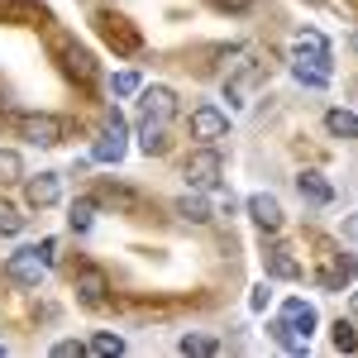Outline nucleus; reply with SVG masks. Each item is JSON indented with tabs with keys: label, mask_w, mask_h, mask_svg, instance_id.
Segmentation results:
<instances>
[{
	"label": "nucleus",
	"mask_w": 358,
	"mask_h": 358,
	"mask_svg": "<svg viewBox=\"0 0 358 358\" xmlns=\"http://www.w3.org/2000/svg\"><path fill=\"white\" fill-rule=\"evenodd\" d=\"M224 177V158L215 148H196L192 158H187V187L192 192H215Z\"/></svg>",
	"instance_id": "1"
},
{
	"label": "nucleus",
	"mask_w": 358,
	"mask_h": 358,
	"mask_svg": "<svg viewBox=\"0 0 358 358\" xmlns=\"http://www.w3.org/2000/svg\"><path fill=\"white\" fill-rule=\"evenodd\" d=\"M273 339L282 344V349H287V354H306V339H301L296 330H292L287 320H277V325H273Z\"/></svg>",
	"instance_id": "23"
},
{
	"label": "nucleus",
	"mask_w": 358,
	"mask_h": 358,
	"mask_svg": "<svg viewBox=\"0 0 358 358\" xmlns=\"http://www.w3.org/2000/svg\"><path fill=\"white\" fill-rule=\"evenodd\" d=\"M138 148H143L148 158H163V153H167V129H163V120H143V138H138Z\"/></svg>",
	"instance_id": "17"
},
{
	"label": "nucleus",
	"mask_w": 358,
	"mask_h": 358,
	"mask_svg": "<svg viewBox=\"0 0 358 358\" xmlns=\"http://www.w3.org/2000/svg\"><path fill=\"white\" fill-rule=\"evenodd\" d=\"M24 196H29L34 210H48V206L62 201V177H57V172H38V177L24 182Z\"/></svg>",
	"instance_id": "5"
},
{
	"label": "nucleus",
	"mask_w": 358,
	"mask_h": 358,
	"mask_svg": "<svg viewBox=\"0 0 358 358\" xmlns=\"http://www.w3.org/2000/svg\"><path fill=\"white\" fill-rule=\"evenodd\" d=\"M325 129L334 138H358V115L354 110H330L325 115Z\"/></svg>",
	"instance_id": "20"
},
{
	"label": "nucleus",
	"mask_w": 358,
	"mask_h": 358,
	"mask_svg": "<svg viewBox=\"0 0 358 358\" xmlns=\"http://www.w3.org/2000/svg\"><path fill=\"white\" fill-rule=\"evenodd\" d=\"M296 57H330V43H325V34H315V29H301V34H296Z\"/></svg>",
	"instance_id": "21"
},
{
	"label": "nucleus",
	"mask_w": 358,
	"mask_h": 358,
	"mask_svg": "<svg viewBox=\"0 0 358 358\" xmlns=\"http://www.w3.org/2000/svg\"><path fill=\"white\" fill-rule=\"evenodd\" d=\"M101 34H106L110 43H120L124 53H134V48H138V34H134V29H124V20H115V15H101Z\"/></svg>",
	"instance_id": "16"
},
{
	"label": "nucleus",
	"mask_w": 358,
	"mask_h": 358,
	"mask_svg": "<svg viewBox=\"0 0 358 358\" xmlns=\"http://www.w3.org/2000/svg\"><path fill=\"white\" fill-rule=\"evenodd\" d=\"M229 134V115H220L215 106H201V110H192V138H201V143H215V138Z\"/></svg>",
	"instance_id": "6"
},
{
	"label": "nucleus",
	"mask_w": 358,
	"mask_h": 358,
	"mask_svg": "<svg viewBox=\"0 0 358 358\" xmlns=\"http://www.w3.org/2000/svg\"><path fill=\"white\" fill-rule=\"evenodd\" d=\"M248 306H253V310H263V306H268V287H253V296H248Z\"/></svg>",
	"instance_id": "32"
},
{
	"label": "nucleus",
	"mask_w": 358,
	"mask_h": 358,
	"mask_svg": "<svg viewBox=\"0 0 358 358\" xmlns=\"http://www.w3.org/2000/svg\"><path fill=\"white\" fill-rule=\"evenodd\" d=\"M354 48H358V38H354Z\"/></svg>",
	"instance_id": "36"
},
{
	"label": "nucleus",
	"mask_w": 358,
	"mask_h": 358,
	"mask_svg": "<svg viewBox=\"0 0 358 358\" xmlns=\"http://www.w3.org/2000/svg\"><path fill=\"white\" fill-rule=\"evenodd\" d=\"M110 86H115V96H134V91H138L143 82H138V72H115Z\"/></svg>",
	"instance_id": "28"
},
{
	"label": "nucleus",
	"mask_w": 358,
	"mask_h": 358,
	"mask_svg": "<svg viewBox=\"0 0 358 358\" xmlns=\"http://www.w3.org/2000/svg\"><path fill=\"white\" fill-rule=\"evenodd\" d=\"M334 349H339V354H354L358 349V330L349 320H334Z\"/></svg>",
	"instance_id": "24"
},
{
	"label": "nucleus",
	"mask_w": 358,
	"mask_h": 358,
	"mask_svg": "<svg viewBox=\"0 0 358 358\" xmlns=\"http://www.w3.org/2000/svg\"><path fill=\"white\" fill-rule=\"evenodd\" d=\"M106 292H110V282H106L101 268H82L77 273V296H82V306H106Z\"/></svg>",
	"instance_id": "9"
},
{
	"label": "nucleus",
	"mask_w": 358,
	"mask_h": 358,
	"mask_svg": "<svg viewBox=\"0 0 358 358\" xmlns=\"http://www.w3.org/2000/svg\"><path fill=\"white\" fill-rule=\"evenodd\" d=\"M344 234H349V239H358V215H349V220H344Z\"/></svg>",
	"instance_id": "33"
},
{
	"label": "nucleus",
	"mask_w": 358,
	"mask_h": 358,
	"mask_svg": "<svg viewBox=\"0 0 358 358\" xmlns=\"http://www.w3.org/2000/svg\"><path fill=\"white\" fill-rule=\"evenodd\" d=\"M282 320H287L292 330L301 334V339H310V330H315V306H306V301H287V306H282Z\"/></svg>",
	"instance_id": "14"
},
{
	"label": "nucleus",
	"mask_w": 358,
	"mask_h": 358,
	"mask_svg": "<svg viewBox=\"0 0 358 358\" xmlns=\"http://www.w3.org/2000/svg\"><path fill=\"white\" fill-rule=\"evenodd\" d=\"M15 182H24V158L15 148H0V187H15Z\"/></svg>",
	"instance_id": "19"
},
{
	"label": "nucleus",
	"mask_w": 358,
	"mask_h": 358,
	"mask_svg": "<svg viewBox=\"0 0 358 358\" xmlns=\"http://www.w3.org/2000/svg\"><path fill=\"white\" fill-rule=\"evenodd\" d=\"M20 134L29 138V143H43V148H53V143H62L67 138V124L57 120V115H20Z\"/></svg>",
	"instance_id": "2"
},
{
	"label": "nucleus",
	"mask_w": 358,
	"mask_h": 358,
	"mask_svg": "<svg viewBox=\"0 0 358 358\" xmlns=\"http://www.w3.org/2000/svg\"><path fill=\"white\" fill-rule=\"evenodd\" d=\"M354 306H358V292H354Z\"/></svg>",
	"instance_id": "35"
},
{
	"label": "nucleus",
	"mask_w": 358,
	"mask_h": 358,
	"mask_svg": "<svg viewBox=\"0 0 358 358\" xmlns=\"http://www.w3.org/2000/svg\"><path fill=\"white\" fill-rule=\"evenodd\" d=\"M258 82H263V62H244V67L229 77V101H234V106H244V96H248Z\"/></svg>",
	"instance_id": "12"
},
{
	"label": "nucleus",
	"mask_w": 358,
	"mask_h": 358,
	"mask_svg": "<svg viewBox=\"0 0 358 358\" xmlns=\"http://www.w3.org/2000/svg\"><path fill=\"white\" fill-rule=\"evenodd\" d=\"M91 220H96V196H77V201H72V215H67V224H72L77 234H86V229H91Z\"/></svg>",
	"instance_id": "22"
},
{
	"label": "nucleus",
	"mask_w": 358,
	"mask_h": 358,
	"mask_svg": "<svg viewBox=\"0 0 358 358\" xmlns=\"http://www.w3.org/2000/svg\"><path fill=\"white\" fill-rule=\"evenodd\" d=\"M86 344H77V339H57L53 344V358H82Z\"/></svg>",
	"instance_id": "29"
},
{
	"label": "nucleus",
	"mask_w": 358,
	"mask_h": 358,
	"mask_svg": "<svg viewBox=\"0 0 358 358\" xmlns=\"http://www.w3.org/2000/svg\"><path fill=\"white\" fill-rule=\"evenodd\" d=\"M263 263H268V277H277V282H296L301 277V263L292 258V248H268Z\"/></svg>",
	"instance_id": "11"
},
{
	"label": "nucleus",
	"mask_w": 358,
	"mask_h": 358,
	"mask_svg": "<svg viewBox=\"0 0 358 358\" xmlns=\"http://www.w3.org/2000/svg\"><path fill=\"white\" fill-rule=\"evenodd\" d=\"M106 124H110V129H106V134L96 138L91 158H96V163H120V158H124V115H120V110L110 106V115H106Z\"/></svg>",
	"instance_id": "4"
},
{
	"label": "nucleus",
	"mask_w": 358,
	"mask_h": 358,
	"mask_svg": "<svg viewBox=\"0 0 358 358\" xmlns=\"http://www.w3.org/2000/svg\"><path fill=\"white\" fill-rule=\"evenodd\" d=\"M62 67H67L77 82H91V77H96V62H91V53H86V48H77V43H67V48H62Z\"/></svg>",
	"instance_id": "15"
},
{
	"label": "nucleus",
	"mask_w": 358,
	"mask_h": 358,
	"mask_svg": "<svg viewBox=\"0 0 358 358\" xmlns=\"http://www.w3.org/2000/svg\"><path fill=\"white\" fill-rule=\"evenodd\" d=\"M38 258L53 268V263H57V239H43V244H38Z\"/></svg>",
	"instance_id": "30"
},
{
	"label": "nucleus",
	"mask_w": 358,
	"mask_h": 358,
	"mask_svg": "<svg viewBox=\"0 0 358 358\" xmlns=\"http://www.w3.org/2000/svg\"><path fill=\"white\" fill-rule=\"evenodd\" d=\"M248 215H253V224L258 229H282V206H277V196H268V192H258V196H248Z\"/></svg>",
	"instance_id": "8"
},
{
	"label": "nucleus",
	"mask_w": 358,
	"mask_h": 358,
	"mask_svg": "<svg viewBox=\"0 0 358 358\" xmlns=\"http://www.w3.org/2000/svg\"><path fill=\"white\" fill-rule=\"evenodd\" d=\"M177 215H182V220H192V224H206L215 210L206 206V196L196 192V196H182V201H177Z\"/></svg>",
	"instance_id": "18"
},
{
	"label": "nucleus",
	"mask_w": 358,
	"mask_h": 358,
	"mask_svg": "<svg viewBox=\"0 0 358 358\" xmlns=\"http://www.w3.org/2000/svg\"><path fill=\"white\" fill-rule=\"evenodd\" d=\"M296 192H301L310 206H330L334 201V187L320 177V172H301V177H296Z\"/></svg>",
	"instance_id": "13"
},
{
	"label": "nucleus",
	"mask_w": 358,
	"mask_h": 358,
	"mask_svg": "<svg viewBox=\"0 0 358 358\" xmlns=\"http://www.w3.org/2000/svg\"><path fill=\"white\" fill-rule=\"evenodd\" d=\"M182 354H220V344L215 339H206V334H182V344H177Z\"/></svg>",
	"instance_id": "25"
},
{
	"label": "nucleus",
	"mask_w": 358,
	"mask_h": 358,
	"mask_svg": "<svg viewBox=\"0 0 358 358\" xmlns=\"http://www.w3.org/2000/svg\"><path fill=\"white\" fill-rule=\"evenodd\" d=\"M339 277H358V253H349V258H339Z\"/></svg>",
	"instance_id": "31"
},
{
	"label": "nucleus",
	"mask_w": 358,
	"mask_h": 358,
	"mask_svg": "<svg viewBox=\"0 0 358 358\" xmlns=\"http://www.w3.org/2000/svg\"><path fill=\"white\" fill-rule=\"evenodd\" d=\"M48 273V263L38 258V248H20V253H10V263H5V277L15 282V287H38Z\"/></svg>",
	"instance_id": "3"
},
{
	"label": "nucleus",
	"mask_w": 358,
	"mask_h": 358,
	"mask_svg": "<svg viewBox=\"0 0 358 358\" xmlns=\"http://www.w3.org/2000/svg\"><path fill=\"white\" fill-rule=\"evenodd\" d=\"M86 354H124V339H120V334H96V339L86 344Z\"/></svg>",
	"instance_id": "26"
},
{
	"label": "nucleus",
	"mask_w": 358,
	"mask_h": 358,
	"mask_svg": "<svg viewBox=\"0 0 358 358\" xmlns=\"http://www.w3.org/2000/svg\"><path fill=\"white\" fill-rule=\"evenodd\" d=\"M143 96V120H172L177 115V96L167 86H138Z\"/></svg>",
	"instance_id": "7"
},
{
	"label": "nucleus",
	"mask_w": 358,
	"mask_h": 358,
	"mask_svg": "<svg viewBox=\"0 0 358 358\" xmlns=\"http://www.w3.org/2000/svg\"><path fill=\"white\" fill-rule=\"evenodd\" d=\"M224 10H248V5H253V0H220Z\"/></svg>",
	"instance_id": "34"
},
{
	"label": "nucleus",
	"mask_w": 358,
	"mask_h": 358,
	"mask_svg": "<svg viewBox=\"0 0 358 358\" xmlns=\"http://www.w3.org/2000/svg\"><path fill=\"white\" fill-rule=\"evenodd\" d=\"M292 77L301 86H325L330 82V57H296L292 62Z\"/></svg>",
	"instance_id": "10"
},
{
	"label": "nucleus",
	"mask_w": 358,
	"mask_h": 358,
	"mask_svg": "<svg viewBox=\"0 0 358 358\" xmlns=\"http://www.w3.org/2000/svg\"><path fill=\"white\" fill-rule=\"evenodd\" d=\"M20 229H24V215H20L15 206L0 201V234H20Z\"/></svg>",
	"instance_id": "27"
}]
</instances>
